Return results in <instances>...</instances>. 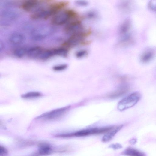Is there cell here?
<instances>
[{"label":"cell","mask_w":156,"mask_h":156,"mask_svg":"<svg viewBox=\"0 0 156 156\" xmlns=\"http://www.w3.org/2000/svg\"><path fill=\"white\" fill-rule=\"evenodd\" d=\"M114 128V127L113 126L83 129L71 133L57 134L55 136L56 137L63 138L84 137L92 135L107 133Z\"/></svg>","instance_id":"1"},{"label":"cell","mask_w":156,"mask_h":156,"mask_svg":"<svg viewBox=\"0 0 156 156\" xmlns=\"http://www.w3.org/2000/svg\"><path fill=\"white\" fill-rule=\"evenodd\" d=\"M58 12L56 8L52 4L46 8L40 7L32 13L30 17L33 20H46L52 16H54Z\"/></svg>","instance_id":"2"},{"label":"cell","mask_w":156,"mask_h":156,"mask_svg":"<svg viewBox=\"0 0 156 156\" xmlns=\"http://www.w3.org/2000/svg\"><path fill=\"white\" fill-rule=\"evenodd\" d=\"M75 16V13L72 10L62 11L53 16L51 23L55 26H62L67 23Z\"/></svg>","instance_id":"3"},{"label":"cell","mask_w":156,"mask_h":156,"mask_svg":"<svg viewBox=\"0 0 156 156\" xmlns=\"http://www.w3.org/2000/svg\"><path fill=\"white\" fill-rule=\"evenodd\" d=\"M141 97V94L138 92L131 94L119 102L118 109L122 111L134 106L139 102Z\"/></svg>","instance_id":"4"},{"label":"cell","mask_w":156,"mask_h":156,"mask_svg":"<svg viewBox=\"0 0 156 156\" xmlns=\"http://www.w3.org/2000/svg\"><path fill=\"white\" fill-rule=\"evenodd\" d=\"M70 107V106H69L53 110L38 116L36 118V119L42 118L48 120L57 119L59 118L65 113L69 109Z\"/></svg>","instance_id":"5"},{"label":"cell","mask_w":156,"mask_h":156,"mask_svg":"<svg viewBox=\"0 0 156 156\" xmlns=\"http://www.w3.org/2000/svg\"><path fill=\"white\" fill-rule=\"evenodd\" d=\"M51 27L47 26H42L36 28L32 32V37L33 40L40 41L46 37L52 32Z\"/></svg>","instance_id":"6"},{"label":"cell","mask_w":156,"mask_h":156,"mask_svg":"<svg viewBox=\"0 0 156 156\" xmlns=\"http://www.w3.org/2000/svg\"><path fill=\"white\" fill-rule=\"evenodd\" d=\"M85 36L84 31L73 34L64 43L63 46L69 47H75L83 41Z\"/></svg>","instance_id":"7"},{"label":"cell","mask_w":156,"mask_h":156,"mask_svg":"<svg viewBox=\"0 0 156 156\" xmlns=\"http://www.w3.org/2000/svg\"><path fill=\"white\" fill-rule=\"evenodd\" d=\"M66 32L71 34L84 31V27L81 22L75 21L68 24L64 28Z\"/></svg>","instance_id":"8"},{"label":"cell","mask_w":156,"mask_h":156,"mask_svg":"<svg viewBox=\"0 0 156 156\" xmlns=\"http://www.w3.org/2000/svg\"><path fill=\"white\" fill-rule=\"evenodd\" d=\"M40 2L36 0H28L22 3V7L23 10L26 12L32 11L33 12L40 7Z\"/></svg>","instance_id":"9"},{"label":"cell","mask_w":156,"mask_h":156,"mask_svg":"<svg viewBox=\"0 0 156 156\" xmlns=\"http://www.w3.org/2000/svg\"><path fill=\"white\" fill-rule=\"evenodd\" d=\"M25 39V37L23 34L20 32H15L10 35L9 40L11 44L19 45L22 44Z\"/></svg>","instance_id":"10"},{"label":"cell","mask_w":156,"mask_h":156,"mask_svg":"<svg viewBox=\"0 0 156 156\" xmlns=\"http://www.w3.org/2000/svg\"><path fill=\"white\" fill-rule=\"evenodd\" d=\"M123 127V125H122L115 127L103 136L102 139V141L104 142H106L110 141L117 133L121 130Z\"/></svg>","instance_id":"11"},{"label":"cell","mask_w":156,"mask_h":156,"mask_svg":"<svg viewBox=\"0 0 156 156\" xmlns=\"http://www.w3.org/2000/svg\"><path fill=\"white\" fill-rule=\"evenodd\" d=\"M44 51L43 49L40 47H33L28 49L27 55L31 58H40Z\"/></svg>","instance_id":"12"},{"label":"cell","mask_w":156,"mask_h":156,"mask_svg":"<svg viewBox=\"0 0 156 156\" xmlns=\"http://www.w3.org/2000/svg\"><path fill=\"white\" fill-rule=\"evenodd\" d=\"M129 90V87L127 85H124L121 86L116 92L112 93L110 95V97L112 98H116L121 96L128 91Z\"/></svg>","instance_id":"13"},{"label":"cell","mask_w":156,"mask_h":156,"mask_svg":"<svg viewBox=\"0 0 156 156\" xmlns=\"http://www.w3.org/2000/svg\"><path fill=\"white\" fill-rule=\"evenodd\" d=\"M122 154L127 156H146L144 153L132 148H128L123 152Z\"/></svg>","instance_id":"14"},{"label":"cell","mask_w":156,"mask_h":156,"mask_svg":"<svg viewBox=\"0 0 156 156\" xmlns=\"http://www.w3.org/2000/svg\"><path fill=\"white\" fill-rule=\"evenodd\" d=\"M17 14L13 11H6L3 13L1 16L2 20L6 21H13L17 17Z\"/></svg>","instance_id":"15"},{"label":"cell","mask_w":156,"mask_h":156,"mask_svg":"<svg viewBox=\"0 0 156 156\" xmlns=\"http://www.w3.org/2000/svg\"><path fill=\"white\" fill-rule=\"evenodd\" d=\"M53 152L52 148L49 146L43 145L40 147L38 153L42 155H47L51 154Z\"/></svg>","instance_id":"16"},{"label":"cell","mask_w":156,"mask_h":156,"mask_svg":"<svg viewBox=\"0 0 156 156\" xmlns=\"http://www.w3.org/2000/svg\"><path fill=\"white\" fill-rule=\"evenodd\" d=\"M154 56L153 52L151 51H148L144 53L142 56L141 60L143 63H147L150 61Z\"/></svg>","instance_id":"17"},{"label":"cell","mask_w":156,"mask_h":156,"mask_svg":"<svg viewBox=\"0 0 156 156\" xmlns=\"http://www.w3.org/2000/svg\"><path fill=\"white\" fill-rule=\"evenodd\" d=\"M55 56L66 57L68 54V50L65 48L61 47L53 49Z\"/></svg>","instance_id":"18"},{"label":"cell","mask_w":156,"mask_h":156,"mask_svg":"<svg viewBox=\"0 0 156 156\" xmlns=\"http://www.w3.org/2000/svg\"><path fill=\"white\" fill-rule=\"evenodd\" d=\"M28 49L25 47L16 49L14 50V54L16 57L22 58L27 54Z\"/></svg>","instance_id":"19"},{"label":"cell","mask_w":156,"mask_h":156,"mask_svg":"<svg viewBox=\"0 0 156 156\" xmlns=\"http://www.w3.org/2000/svg\"><path fill=\"white\" fill-rule=\"evenodd\" d=\"M55 56L53 49L44 51L40 58L42 60H47Z\"/></svg>","instance_id":"20"},{"label":"cell","mask_w":156,"mask_h":156,"mask_svg":"<svg viewBox=\"0 0 156 156\" xmlns=\"http://www.w3.org/2000/svg\"><path fill=\"white\" fill-rule=\"evenodd\" d=\"M42 95L40 92H31L22 94L21 97L24 99H30L40 97Z\"/></svg>","instance_id":"21"},{"label":"cell","mask_w":156,"mask_h":156,"mask_svg":"<svg viewBox=\"0 0 156 156\" xmlns=\"http://www.w3.org/2000/svg\"><path fill=\"white\" fill-rule=\"evenodd\" d=\"M130 27L129 22H125L122 26L120 29V32L122 34H125L128 32Z\"/></svg>","instance_id":"22"},{"label":"cell","mask_w":156,"mask_h":156,"mask_svg":"<svg viewBox=\"0 0 156 156\" xmlns=\"http://www.w3.org/2000/svg\"><path fill=\"white\" fill-rule=\"evenodd\" d=\"M68 66L67 64H62L53 67V69L55 71H60L66 69L68 68Z\"/></svg>","instance_id":"23"},{"label":"cell","mask_w":156,"mask_h":156,"mask_svg":"<svg viewBox=\"0 0 156 156\" xmlns=\"http://www.w3.org/2000/svg\"><path fill=\"white\" fill-rule=\"evenodd\" d=\"M88 54V52L86 50H81L77 52L76 54V57L78 58H82L86 56Z\"/></svg>","instance_id":"24"},{"label":"cell","mask_w":156,"mask_h":156,"mask_svg":"<svg viewBox=\"0 0 156 156\" xmlns=\"http://www.w3.org/2000/svg\"><path fill=\"white\" fill-rule=\"evenodd\" d=\"M8 154V149L4 146H0V156H7Z\"/></svg>","instance_id":"25"},{"label":"cell","mask_w":156,"mask_h":156,"mask_svg":"<svg viewBox=\"0 0 156 156\" xmlns=\"http://www.w3.org/2000/svg\"><path fill=\"white\" fill-rule=\"evenodd\" d=\"M109 148L114 150H117L122 148V146L119 143H116L110 145Z\"/></svg>","instance_id":"26"},{"label":"cell","mask_w":156,"mask_h":156,"mask_svg":"<svg viewBox=\"0 0 156 156\" xmlns=\"http://www.w3.org/2000/svg\"><path fill=\"white\" fill-rule=\"evenodd\" d=\"M76 3L77 5L81 6H87L88 4V2L85 1H76Z\"/></svg>","instance_id":"27"},{"label":"cell","mask_w":156,"mask_h":156,"mask_svg":"<svg viewBox=\"0 0 156 156\" xmlns=\"http://www.w3.org/2000/svg\"><path fill=\"white\" fill-rule=\"evenodd\" d=\"M136 140L134 139L131 140L130 141V143L132 144H134L136 143Z\"/></svg>","instance_id":"28"}]
</instances>
